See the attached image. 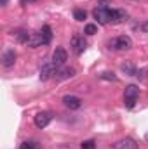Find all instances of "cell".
Returning <instances> with one entry per match:
<instances>
[{
	"label": "cell",
	"mask_w": 148,
	"mask_h": 149,
	"mask_svg": "<svg viewBox=\"0 0 148 149\" xmlns=\"http://www.w3.org/2000/svg\"><path fill=\"white\" fill-rule=\"evenodd\" d=\"M85 47H87V42L84 40V37H80V35H73V38H72V49H73L75 54L80 56V54L85 50Z\"/></svg>",
	"instance_id": "cell-7"
},
{
	"label": "cell",
	"mask_w": 148,
	"mask_h": 149,
	"mask_svg": "<svg viewBox=\"0 0 148 149\" xmlns=\"http://www.w3.org/2000/svg\"><path fill=\"white\" fill-rule=\"evenodd\" d=\"M7 2H9V0H2V5H5V3H7Z\"/></svg>",
	"instance_id": "cell-23"
},
{
	"label": "cell",
	"mask_w": 148,
	"mask_h": 149,
	"mask_svg": "<svg viewBox=\"0 0 148 149\" xmlns=\"http://www.w3.org/2000/svg\"><path fill=\"white\" fill-rule=\"evenodd\" d=\"M51 120H52V114L49 111L37 113V116H35V127H37V128H45V127L51 123Z\"/></svg>",
	"instance_id": "cell-6"
},
{
	"label": "cell",
	"mask_w": 148,
	"mask_h": 149,
	"mask_svg": "<svg viewBox=\"0 0 148 149\" xmlns=\"http://www.w3.org/2000/svg\"><path fill=\"white\" fill-rule=\"evenodd\" d=\"M108 45L113 50H129L132 47V40L127 35H122V37H117V38H113V40H110Z\"/></svg>",
	"instance_id": "cell-2"
},
{
	"label": "cell",
	"mask_w": 148,
	"mask_h": 149,
	"mask_svg": "<svg viewBox=\"0 0 148 149\" xmlns=\"http://www.w3.org/2000/svg\"><path fill=\"white\" fill-rule=\"evenodd\" d=\"M80 148L82 149H96V142H94L92 139H89V141H84Z\"/></svg>",
	"instance_id": "cell-18"
},
{
	"label": "cell",
	"mask_w": 148,
	"mask_h": 149,
	"mask_svg": "<svg viewBox=\"0 0 148 149\" xmlns=\"http://www.w3.org/2000/svg\"><path fill=\"white\" fill-rule=\"evenodd\" d=\"M111 149H138V142L131 137H125V139H120L118 142H115Z\"/></svg>",
	"instance_id": "cell-8"
},
{
	"label": "cell",
	"mask_w": 148,
	"mask_h": 149,
	"mask_svg": "<svg viewBox=\"0 0 148 149\" xmlns=\"http://www.w3.org/2000/svg\"><path fill=\"white\" fill-rule=\"evenodd\" d=\"M94 19L99 23V24H108L110 23V9L108 7H98L94 9Z\"/></svg>",
	"instance_id": "cell-4"
},
{
	"label": "cell",
	"mask_w": 148,
	"mask_h": 149,
	"mask_svg": "<svg viewBox=\"0 0 148 149\" xmlns=\"http://www.w3.org/2000/svg\"><path fill=\"white\" fill-rule=\"evenodd\" d=\"M127 17V12L122 10V9H110V23L111 24H117V23H122L125 21Z\"/></svg>",
	"instance_id": "cell-10"
},
{
	"label": "cell",
	"mask_w": 148,
	"mask_h": 149,
	"mask_svg": "<svg viewBox=\"0 0 148 149\" xmlns=\"http://www.w3.org/2000/svg\"><path fill=\"white\" fill-rule=\"evenodd\" d=\"M66 59H68L66 50H65L63 47H56L54 52H52V63H54L56 66H63V64L66 63Z\"/></svg>",
	"instance_id": "cell-5"
},
{
	"label": "cell",
	"mask_w": 148,
	"mask_h": 149,
	"mask_svg": "<svg viewBox=\"0 0 148 149\" xmlns=\"http://www.w3.org/2000/svg\"><path fill=\"white\" fill-rule=\"evenodd\" d=\"M73 74H75L73 68H63V70H58V71H56V76H54V78H56L58 81H63V80L72 78Z\"/></svg>",
	"instance_id": "cell-13"
},
{
	"label": "cell",
	"mask_w": 148,
	"mask_h": 149,
	"mask_svg": "<svg viewBox=\"0 0 148 149\" xmlns=\"http://www.w3.org/2000/svg\"><path fill=\"white\" fill-rule=\"evenodd\" d=\"M33 2H38V0H19L21 5H28V3H33Z\"/></svg>",
	"instance_id": "cell-21"
},
{
	"label": "cell",
	"mask_w": 148,
	"mask_h": 149,
	"mask_svg": "<svg viewBox=\"0 0 148 149\" xmlns=\"http://www.w3.org/2000/svg\"><path fill=\"white\" fill-rule=\"evenodd\" d=\"M63 102H65V106L70 108V109H80V108H82V99L77 97V95H65V97H63Z\"/></svg>",
	"instance_id": "cell-11"
},
{
	"label": "cell",
	"mask_w": 148,
	"mask_h": 149,
	"mask_svg": "<svg viewBox=\"0 0 148 149\" xmlns=\"http://www.w3.org/2000/svg\"><path fill=\"white\" fill-rule=\"evenodd\" d=\"M73 17L77 21H84L85 17H87V12L84 10V9H75L73 10Z\"/></svg>",
	"instance_id": "cell-16"
},
{
	"label": "cell",
	"mask_w": 148,
	"mask_h": 149,
	"mask_svg": "<svg viewBox=\"0 0 148 149\" xmlns=\"http://www.w3.org/2000/svg\"><path fill=\"white\" fill-rule=\"evenodd\" d=\"M84 33L85 35H94V33H98V26L96 24H87L85 30H84Z\"/></svg>",
	"instance_id": "cell-17"
},
{
	"label": "cell",
	"mask_w": 148,
	"mask_h": 149,
	"mask_svg": "<svg viewBox=\"0 0 148 149\" xmlns=\"http://www.w3.org/2000/svg\"><path fill=\"white\" fill-rule=\"evenodd\" d=\"M101 80H111V81H115L117 80V76L110 71H105V73H101Z\"/></svg>",
	"instance_id": "cell-20"
},
{
	"label": "cell",
	"mask_w": 148,
	"mask_h": 149,
	"mask_svg": "<svg viewBox=\"0 0 148 149\" xmlns=\"http://www.w3.org/2000/svg\"><path fill=\"white\" fill-rule=\"evenodd\" d=\"M19 149H35V142H32V141H25V142L19 144Z\"/></svg>",
	"instance_id": "cell-19"
},
{
	"label": "cell",
	"mask_w": 148,
	"mask_h": 149,
	"mask_svg": "<svg viewBox=\"0 0 148 149\" xmlns=\"http://www.w3.org/2000/svg\"><path fill=\"white\" fill-rule=\"evenodd\" d=\"M141 28H143V31H145V33H148V21H147V23H143V26H141Z\"/></svg>",
	"instance_id": "cell-22"
},
{
	"label": "cell",
	"mask_w": 148,
	"mask_h": 149,
	"mask_svg": "<svg viewBox=\"0 0 148 149\" xmlns=\"http://www.w3.org/2000/svg\"><path fill=\"white\" fill-rule=\"evenodd\" d=\"M16 52L12 50V49H9V50H5L4 52V56H2V66L4 68H12L14 66V63H16Z\"/></svg>",
	"instance_id": "cell-9"
},
{
	"label": "cell",
	"mask_w": 148,
	"mask_h": 149,
	"mask_svg": "<svg viewBox=\"0 0 148 149\" xmlns=\"http://www.w3.org/2000/svg\"><path fill=\"white\" fill-rule=\"evenodd\" d=\"M138 95H140V88L136 85H127L125 87V92H124V104L127 109L134 108L136 101H138Z\"/></svg>",
	"instance_id": "cell-1"
},
{
	"label": "cell",
	"mask_w": 148,
	"mask_h": 149,
	"mask_svg": "<svg viewBox=\"0 0 148 149\" xmlns=\"http://www.w3.org/2000/svg\"><path fill=\"white\" fill-rule=\"evenodd\" d=\"M56 71H58V66L54 63H47V64H44L40 68V74L38 76H40L42 81H47V80H51V78L56 76Z\"/></svg>",
	"instance_id": "cell-3"
},
{
	"label": "cell",
	"mask_w": 148,
	"mask_h": 149,
	"mask_svg": "<svg viewBox=\"0 0 148 149\" xmlns=\"http://www.w3.org/2000/svg\"><path fill=\"white\" fill-rule=\"evenodd\" d=\"M16 38L19 43H30V38H32V33H28L26 30H21L16 33Z\"/></svg>",
	"instance_id": "cell-14"
},
{
	"label": "cell",
	"mask_w": 148,
	"mask_h": 149,
	"mask_svg": "<svg viewBox=\"0 0 148 149\" xmlns=\"http://www.w3.org/2000/svg\"><path fill=\"white\" fill-rule=\"evenodd\" d=\"M145 139H147V141H148V134H147V135H145Z\"/></svg>",
	"instance_id": "cell-24"
},
{
	"label": "cell",
	"mask_w": 148,
	"mask_h": 149,
	"mask_svg": "<svg viewBox=\"0 0 148 149\" xmlns=\"http://www.w3.org/2000/svg\"><path fill=\"white\" fill-rule=\"evenodd\" d=\"M38 37H40V40H42V45L51 43V40H52V28H51L49 24H44L42 30L38 31Z\"/></svg>",
	"instance_id": "cell-12"
},
{
	"label": "cell",
	"mask_w": 148,
	"mask_h": 149,
	"mask_svg": "<svg viewBox=\"0 0 148 149\" xmlns=\"http://www.w3.org/2000/svg\"><path fill=\"white\" fill-rule=\"evenodd\" d=\"M122 71H124L125 74H129V76H132V74H136V66H134L132 63L127 61V63L122 64Z\"/></svg>",
	"instance_id": "cell-15"
}]
</instances>
